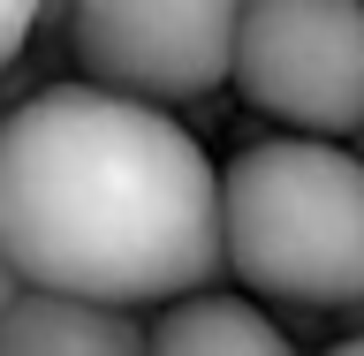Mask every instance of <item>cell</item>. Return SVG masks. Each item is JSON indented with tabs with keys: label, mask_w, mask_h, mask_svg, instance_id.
Here are the masks:
<instances>
[{
	"label": "cell",
	"mask_w": 364,
	"mask_h": 356,
	"mask_svg": "<svg viewBox=\"0 0 364 356\" xmlns=\"http://www.w3.org/2000/svg\"><path fill=\"white\" fill-rule=\"evenodd\" d=\"M31 31H38V8H23V0H0V76L31 53Z\"/></svg>",
	"instance_id": "52a82bcc"
},
{
	"label": "cell",
	"mask_w": 364,
	"mask_h": 356,
	"mask_svg": "<svg viewBox=\"0 0 364 356\" xmlns=\"http://www.w3.org/2000/svg\"><path fill=\"white\" fill-rule=\"evenodd\" d=\"M0 356H152V326L91 296L23 288L0 311Z\"/></svg>",
	"instance_id": "5b68a950"
},
{
	"label": "cell",
	"mask_w": 364,
	"mask_h": 356,
	"mask_svg": "<svg viewBox=\"0 0 364 356\" xmlns=\"http://www.w3.org/2000/svg\"><path fill=\"white\" fill-rule=\"evenodd\" d=\"M281 136L357 144L364 129V8L349 0H258L235 23V76Z\"/></svg>",
	"instance_id": "3957f363"
},
{
	"label": "cell",
	"mask_w": 364,
	"mask_h": 356,
	"mask_svg": "<svg viewBox=\"0 0 364 356\" xmlns=\"http://www.w3.org/2000/svg\"><path fill=\"white\" fill-rule=\"evenodd\" d=\"M0 250L23 288L114 311L182 303L228 273L220 167L175 114L38 84L0 122Z\"/></svg>",
	"instance_id": "6da1fadb"
},
{
	"label": "cell",
	"mask_w": 364,
	"mask_h": 356,
	"mask_svg": "<svg viewBox=\"0 0 364 356\" xmlns=\"http://www.w3.org/2000/svg\"><path fill=\"white\" fill-rule=\"evenodd\" d=\"M235 23L228 0H91L68 16V53L91 91L129 107H198L235 76Z\"/></svg>",
	"instance_id": "277c9868"
},
{
	"label": "cell",
	"mask_w": 364,
	"mask_h": 356,
	"mask_svg": "<svg viewBox=\"0 0 364 356\" xmlns=\"http://www.w3.org/2000/svg\"><path fill=\"white\" fill-rule=\"evenodd\" d=\"M326 356H364V334H341V341H334Z\"/></svg>",
	"instance_id": "9c48e42d"
},
{
	"label": "cell",
	"mask_w": 364,
	"mask_h": 356,
	"mask_svg": "<svg viewBox=\"0 0 364 356\" xmlns=\"http://www.w3.org/2000/svg\"><path fill=\"white\" fill-rule=\"evenodd\" d=\"M152 356H304V349H296L250 296L198 288V296H182V303H159Z\"/></svg>",
	"instance_id": "8992f818"
},
{
	"label": "cell",
	"mask_w": 364,
	"mask_h": 356,
	"mask_svg": "<svg viewBox=\"0 0 364 356\" xmlns=\"http://www.w3.org/2000/svg\"><path fill=\"white\" fill-rule=\"evenodd\" d=\"M16 296H23V273L8 266V250H0V311H8V303H16Z\"/></svg>",
	"instance_id": "ba28073f"
},
{
	"label": "cell",
	"mask_w": 364,
	"mask_h": 356,
	"mask_svg": "<svg viewBox=\"0 0 364 356\" xmlns=\"http://www.w3.org/2000/svg\"><path fill=\"white\" fill-rule=\"evenodd\" d=\"M349 152H357V159H364V129H357V144H349Z\"/></svg>",
	"instance_id": "8fae6325"
},
{
	"label": "cell",
	"mask_w": 364,
	"mask_h": 356,
	"mask_svg": "<svg viewBox=\"0 0 364 356\" xmlns=\"http://www.w3.org/2000/svg\"><path fill=\"white\" fill-rule=\"evenodd\" d=\"M341 326H349V334H364V303H357V311H341Z\"/></svg>",
	"instance_id": "30bf717a"
},
{
	"label": "cell",
	"mask_w": 364,
	"mask_h": 356,
	"mask_svg": "<svg viewBox=\"0 0 364 356\" xmlns=\"http://www.w3.org/2000/svg\"><path fill=\"white\" fill-rule=\"evenodd\" d=\"M228 273L266 303L357 311L364 303V159L349 144L258 136L220 167Z\"/></svg>",
	"instance_id": "7a4b0ae2"
}]
</instances>
